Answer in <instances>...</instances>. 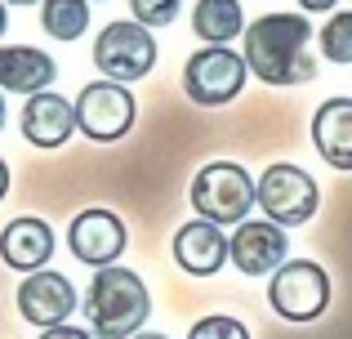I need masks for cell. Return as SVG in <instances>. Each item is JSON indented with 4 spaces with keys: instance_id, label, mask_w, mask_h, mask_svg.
Masks as SVG:
<instances>
[{
    "instance_id": "1",
    "label": "cell",
    "mask_w": 352,
    "mask_h": 339,
    "mask_svg": "<svg viewBox=\"0 0 352 339\" xmlns=\"http://www.w3.org/2000/svg\"><path fill=\"white\" fill-rule=\"evenodd\" d=\"M308 14H263L245 27V67L267 85H303L317 76V58L308 50Z\"/></svg>"
},
{
    "instance_id": "2",
    "label": "cell",
    "mask_w": 352,
    "mask_h": 339,
    "mask_svg": "<svg viewBox=\"0 0 352 339\" xmlns=\"http://www.w3.org/2000/svg\"><path fill=\"white\" fill-rule=\"evenodd\" d=\"M152 317V295L134 268H98L85 290V322L94 339H134Z\"/></svg>"
},
{
    "instance_id": "3",
    "label": "cell",
    "mask_w": 352,
    "mask_h": 339,
    "mask_svg": "<svg viewBox=\"0 0 352 339\" xmlns=\"http://www.w3.org/2000/svg\"><path fill=\"white\" fill-rule=\"evenodd\" d=\"M258 206V183L236 161H210L192 179V210L210 223H241Z\"/></svg>"
},
{
    "instance_id": "4",
    "label": "cell",
    "mask_w": 352,
    "mask_h": 339,
    "mask_svg": "<svg viewBox=\"0 0 352 339\" xmlns=\"http://www.w3.org/2000/svg\"><path fill=\"white\" fill-rule=\"evenodd\" d=\"M94 67L103 72V80H116V85H129V80H143L147 72L156 67V41L143 23L134 18H120V23H107L94 41Z\"/></svg>"
},
{
    "instance_id": "5",
    "label": "cell",
    "mask_w": 352,
    "mask_h": 339,
    "mask_svg": "<svg viewBox=\"0 0 352 339\" xmlns=\"http://www.w3.org/2000/svg\"><path fill=\"white\" fill-rule=\"evenodd\" d=\"M245 80H250V67L241 54H232L228 45H206L183 67V94L201 107H223L245 89Z\"/></svg>"
},
{
    "instance_id": "6",
    "label": "cell",
    "mask_w": 352,
    "mask_h": 339,
    "mask_svg": "<svg viewBox=\"0 0 352 339\" xmlns=\"http://www.w3.org/2000/svg\"><path fill=\"white\" fill-rule=\"evenodd\" d=\"M267 304L285 317V322H317L330 308V277L321 263L312 259H285L272 272L267 286Z\"/></svg>"
},
{
    "instance_id": "7",
    "label": "cell",
    "mask_w": 352,
    "mask_h": 339,
    "mask_svg": "<svg viewBox=\"0 0 352 339\" xmlns=\"http://www.w3.org/2000/svg\"><path fill=\"white\" fill-rule=\"evenodd\" d=\"M138 103L129 94V85H116V80H89L76 94V130L94 143H116L134 130Z\"/></svg>"
},
{
    "instance_id": "8",
    "label": "cell",
    "mask_w": 352,
    "mask_h": 339,
    "mask_svg": "<svg viewBox=\"0 0 352 339\" xmlns=\"http://www.w3.org/2000/svg\"><path fill=\"white\" fill-rule=\"evenodd\" d=\"M321 206V192H317V179L308 170L290 166H267L263 179H258V210L272 219L276 228H294V223H308Z\"/></svg>"
},
{
    "instance_id": "9",
    "label": "cell",
    "mask_w": 352,
    "mask_h": 339,
    "mask_svg": "<svg viewBox=\"0 0 352 339\" xmlns=\"http://www.w3.org/2000/svg\"><path fill=\"white\" fill-rule=\"evenodd\" d=\"M14 299H18V313H23V322H27V326H41V331L67 326V317L76 313V286H72L63 272H54V268L27 272Z\"/></svg>"
},
{
    "instance_id": "10",
    "label": "cell",
    "mask_w": 352,
    "mask_h": 339,
    "mask_svg": "<svg viewBox=\"0 0 352 339\" xmlns=\"http://www.w3.org/2000/svg\"><path fill=\"white\" fill-rule=\"evenodd\" d=\"M125 223H120V215H112V210L94 206V210H80L76 219H72L67 228V245L72 254H76L80 263H89V268H112V263L125 254Z\"/></svg>"
},
{
    "instance_id": "11",
    "label": "cell",
    "mask_w": 352,
    "mask_h": 339,
    "mask_svg": "<svg viewBox=\"0 0 352 339\" xmlns=\"http://www.w3.org/2000/svg\"><path fill=\"white\" fill-rule=\"evenodd\" d=\"M18 130H23V139L32 143V148L54 152L76 134V103H67V98L54 94V89H41V94H32L23 103Z\"/></svg>"
},
{
    "instance_id": "12",
    "label": "cell",
    "mask_w": 352,
    "mask_h": 339,
    "mask_svg": "<svg viewBox=\"0 0 352 339\" xmlns=\"http://www.w3.org/2000/svg\"><path fill=\"white\" fill-rule=\"evenodd\" d=\"M285 254H290L285 228H276L272 219H245V223H236L228 259H232L245 277H267V272H276L285 263Z\"/></svg>"
},
{
    "instance_id": "13",
    "label": "cell",
    "mask_w": 352,
    "mask_h": 339,
    "mask_svg": "<svg viewBox=\"0 0 352 339\" xmlns=\"http://www.w3.org/2000/svg\"><path fill=\"white\" fill-rule=\"evenodd\" d=\"M228 250H232V241L210 219H192V223H183L174 232V263L183 272H192V277H214L228 263Z\"/></svg>"
},
{
    "instance_id": "14",
    "label": "cell",
    "mask_w": 352,
    "mask_h": 339,
    "mask_svg": "<svg viewBox=\"0 0 352 339\" xmlns=\"http://www.w3.org/2000/svg\"><path fill=\"white\" fill-rule=\"evenodd\" d=\"M50 254H54V228L45 219H9L5 232H0V263L14 272H41L50 268Z\"/></svg>"
},
{
    "instance_id": "15",
    "label": "cell",
    "mask_w": 352,
    "mask_h": 339,
    "mask_svg": "<svg viewBox=\"0 0 352 339\" xmlns=\"http://www.w3.org/2000/svg\"><path fill=\"white\" fill-rule=\"evenodd\" d=\"M58 63L36 45H0V89L5 94H41L54 85Z\"/></svg>"
},
{
    "instance_id": "16",
    "label": "cell",
    "mask_w": 352,
    "mask_h": 339,
    "mask_svg": "<svg viewBox=\"0 0 352 339\" xmlns=\"http://www.w3.org/2000/svg\"><path fill=\"white\" fill-rule=\"evenodd\" d=\"M312 143L321 161L335 170H352V98H326L312 116Z\"/></svg>"
},
{
    "instance_id": "17",
    "label": "cell",
    "mask_w": 352,
    "mask_h": 339,
    "mask_svg": "<svg viewBox=\"0 0 352 339\" xmlns=\"http://www.w3.org/2000/svg\"><path fill=\"white\" fill-rule=\"evenodd\" d=\"M245 27V14H241V0H197L192 5V32L210 45H223L241 36Z\"/></svg>"
},
{
    "instance_id": "18",
    "label": "cell",
    "mask_w": 352,
    "mask_h": 339,
    "mask_svg": "<svg viewBox=\"0 0 352 339\" xmlns=\"http://www.w3.org/2000/svg\"><path fill=\"white\" fill-rule=\"evenodd\" d=\"M41 27L54 41H80L85 27H89V0H45Z\"/></svg>"
},
{
    "instance_id": "19",
    "label": "cell",
    "mask_w": 352,
    "mask_h": 339,
    "mask_svg": "<svg viewBox=\"0 0 352 339\" xmlns=\"http://www.w3.org/2000/svg\"><path fill=\"white\" fill-rule=\"evenodd\" d=\"M321 54H326L330 63H352V14H330V23L321 27Z\"/></svg>"
},
{
    "instance_id": "20",
    "label": "cell",
    "mask_w": 352,
    "mask_h": 339,
    "mask_svg": "<svg viewBox=\"0 0 352 339\" xmlns=\"http://www.w3.org/2000/svg\"><path fill=\"white\" fill-rule=\"evenodd\" d=\"M129 9H134V23H143L152 32V27H170L179 18L183 0H129Z\"/></svg>"
},
{
    "instance_id": "21",
    "label": "cell",
    "mask_w": 352,
    "mask_h": 339,
    "mask_svg": "<svg viewBox=\"0 0 352 339\" xmlns=\"http://www.w3.org/2000/svg\"><path fill=\"white\" fill-rule=\"evenodd\" d=\"M188 339H250V331L236 322V317H219L214 313V317H201Z\"/></svg>"
},
{
    "instance_id": "22",
    "label": "cell",
    "mask_w": 352,
    "mask_h": 339,
    "mask_svg": "<svg viewBox=\"0 0 352 339\" xmlns=\"http://www.w3.org/2000/svg\"><path fill=\"white\" fill-rule=\"evenodd\" d=\"M41 339H94V335L80 326H54V331H41Z\"/></svg>"
},
{
    "instance_id": "23",
    "label": "cell",
    "mask_w": 352,
    "mask_h": 339,
    "mask_svg": "<svg viewBox=\"0 0 352 339\" xmlns=\"http://www.w3.org/2000/svg\"><path fill=\"white\" fill-rule=\"evenodd\" d=\"M299 5H303V14H330L339 0H299Z\"/></svg>"
},
{
    "instance_id": "24",
    "label": "cell",
    "mask_w": 352,
    "mask_h": 339,
    "mask_svg": "<svg viewBox=\"0 0 352 339\" xmlns=\"http://www.w3.org/2000/svg\"><path fill=\"white\" fill-rule=\"evenodd\" d=\"M5 192H9V161L0 157V201H5Z\"/></svg>"
},
{
    "instance_id": "25",
    "label": "cell",
    "mask_w": 352,
    "mask_h": 339,
    "mask_svg": "<svg viewBox=\"0 0 352 339\" xmlns=\"http://www.w3.org/2000/svg\"><path fill=\"white\" fill-rule=\"evenodd\" d=\"M5 121H9V103H5V89H0V130H5Z\"/></svg>"
},
{
    "instance_id": "26",
    "label": "cell",
    "mask_w": 352,
    "mask_h": 339,
    "mask_svg": "<svg viewBox=\"0 0 352 339\" xmlns=\"http://www.w3.org/2000/svg\"><path fill=\"white\" fill-rule=\"evenodd\" d=\"M5 27H9V9H5V0H0V36H5Z\"/></svg>"
},
{
    "instance_id": "27",
    "label": "cell",
    "mask_w": 352,
    "mask_h": 339,
    "mask_svg": "<svg viewBox=\"0 0 352 339\" xmlns=\"http://www.w3.org/2000/svg\"><path fill=\"white\" fill-rule=\"evenodd\" d=\"M134 339H165V335H156V331H138Z\"/></svg>"
},
{
    "instance_id": "28",
    "label": "cell",
    "mask_w": 352,
    "mask_h": 339,
    "mask_svg": "<svg viewBox=\"0 0 352 339\" xmlns=\"http://www.w3.org/2000/svg\"><path fill=\"white\" fill-rule=\"evenodd\" d=\"M5 5H41V0H5Z\"/></svg>"
}]
</instances>
